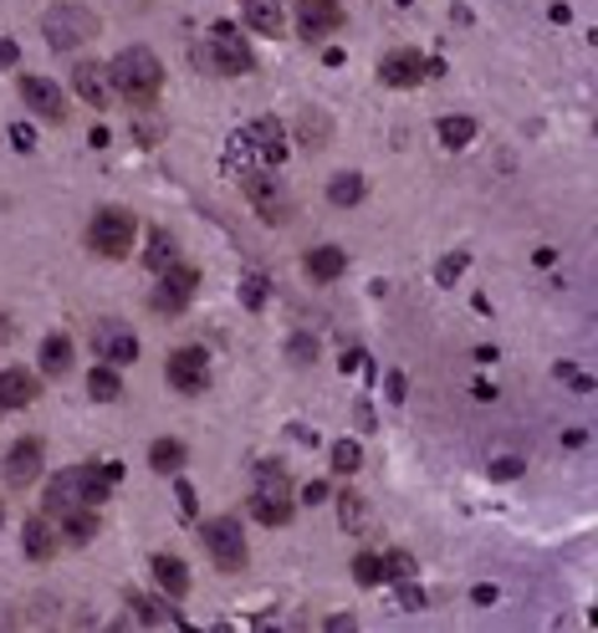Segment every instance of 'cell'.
<instances>
[{"instance_id": "obj_5", "label": "cell", "mask_w": 598, "mask_h": 633, "mask_svg": "<svg viewBox=\"0 0 598 633\" xmlns=\"http://www.w3.org/2000/svg\"><path fill=\"white\" fill-rule=\"evenodd\" d=\"M199 536H205V551H210V562H216L220 572H241V567H246V532H241L235 517L205 521Z\"/></svg>"}, {"instance_id": "obj_10", "label": "cell", "mask_w": 598, "mask_h": 633, "mask_svg": "<svg viewBox=\"0 0 598 633\" xmlns=\"http://www.w3.org/2000/svg\"><path fill=\"white\" fill-rule=\"evenodd\" d=\"M241 189H246V200L256 204V215H261L266 225H282V220L292 215V200H286V189L271 179V174H246Z\"/></svg>"}, {"instance_id": "obj_44", "label": "cell", "mask_w": 598, "mask_h": 633, "mask_svg": "<svg viewBox=\"0 0 598 633\" xmlns=\"http://www.w3.org/2000/svg\"><path fill=\"white\" fill-rule=\"evenodd\" d=\"M491 475H497V481H516V475H522V460H497Z\"/></svg>"}, {"instance_id": "obj_43", "label": "cell", "mask_w": 598, "mask_h": 633, "mask_svg": "<svg viewBox=\"0 0 598 633\" xmlns=\"http://www.w3.org/2000/svg\"><path fill=\"white\" fill-rule=\"evenodd\" d=\"M16 62H21V47L11 36H0V67H16Z\"/></svg>"}, {"instance_id": "obj_4", "label": "cell", "mask_w": 598, "mask_h": 633, "mask_svg": "<svg viewBox=\"0 0 598 633\" xmlns=\"http://www.w3.org/2000/svg\"><path fill=\"white\" fill-rule=\"evenodd\" d=\"M195 62L205 72H216V77H246V72L256 67V57H251V47L235 36L231 21H216V41H210V47H199Z\"/></svg>"}, {"instance_id": "obj_3", "label": "cell", "mask_w": 598, "mask_h": 633, "mask_svg": "<svg viewBox=\"0 0 598 633\" xmlns=\"http://www.w3.org/2000/svg\"><path fill=\"white\" fill-rule=\"evenodd\" d=\"M133 235H138L133 210H123V204H102L98 215H93V225H87V246H93V256H102V261H123V256L133 250Z\"/></svg>"}, {"instance_id": "obj_31", "label": "cell", "mask_w": 598, "mask_h": 633, "mask_svg": "<svg viewBox=\"0 0 598 633\" xmlns=\"http://www.w3.org/2000/svg\"><path fill=\"white\" fill-rule=\"evenodd\" d=\"M129 608H133V618L138 623H184L169 603H159V598H144V593H129Z\"/></svg>"}, {"instance_id": "obj_40", "label": "cell", "mask_w": 598, "mask_h": 633, "mask_svg": "<svg viewBox=\"0 0 598 633\" xmlns=\"http://www.w3.org/2000/svg\"><path fill=\"white\" fill-rule=\"evenodd\" d=\"M174 500H180V521H195V511H199L195 485H190V481H180V485H174Z\"/></svg>"}, {"instance_id": "obj_28", "label": "cell", "mask_w": 598, "mask_h": 633, "mask_svg": "<svg viewBox=\"0 0 598 633\" xmlns=\"http://www.w3.org/2000/svg\"><path fill=\"white\" fill-rule=\"evenodd\" d=\"M184 460H190L184 439H154V445H149V466L159 470V475H180Z\"/></svg>"}, {"instance_id": "obj_1", "label": "cell", "mask_w": 598, "mask_h": 633, "mask_svg": "<svg viewBox=\"0 0 598 633\" xmlns=\"http://www.w3.org/2000/svg\"><path fill=\"white\" fill-rule=\"evenodd\" d=\"M108 83H113V92L123 102L149 108V102L159 98V87H164V62H159L149 47H129L108 62Z\"/></svg>"}, {"instance_id": "obj_41", "label": "cell", "mask_w": 598, "mask_h": 633, "mask_svg": "<svg viewBox=\"0 0 598 633\" xmlns=\"http://www.w3.org/2000/svg\"><path fill=\"white\" fill-rule=\"evenodd\" d=\"M338 511H343V526H349V532L353 526H364V500L358 496H343L338 500Z\"/></svg>"}, {"instance_id": "obj_14", "label": "cell", "mask_w": 598, "mask_h": 633, "mask_svg": "<svg viewBox=\"0 0 598 633\" xmlns=\"http://www.w3.org/2000/svg\"><path fill=\"white\" fill-rule=\"evenodd\" d=\"M21 98H26V108L36 117H47V123H62L66 117V92L51 77H21Z\"/></svg>"}, {"instance_id": "obj_45", "label": "cell", "mask_w": 598, "mask_h": 633, "mask_svg": "<svg viewBox=\"0 0 598 633\" xmlns=\"http://www.w3.org/2000/svg\"><path fill=\"white\" fill-rule=\"evenodd\" d=\"M302 500H307V506H317V500H328V485H322V481H313V485H307V491H302Z\"/></svg>"}, {"instance_id": "obj_20", "label": "cell", "mask_w": 598, "mask_h": 633, "mask_svg": "<svg viewBox=\"0 0 598 633\" xmlns=\"http://www.w3.org/2000/svg\"><path fill=\"white\" fill-rule=\"evenodd\" d=\"M154 583H159V593L164 598H184L190 593V567L174 557V551H154Z\"/></svg>"}, {"instance_id": "obj_12", "label": "cell", "mask_w": 598, "mask_h": 633, "mask_svg": "<svg viewBox=\"0 0 598 633\" xmlns=\"http://www.w3.org/2000/svg\"><path fill=\"white\" fill-rule=\"evenodd\" d=\"M379 77H383V87H419L430 77V57L415 47H399L379 62Z\"/></svg>"}, {"instance_id": "obj_48", "label": "cell", "mask_w": 598, "mask_h": 633, "mask_svg": "<svg viewBox=\"0 0 598 633\" xmlns=\"http://www.w3.org/2000/svg\"><path fill=\"white\" fill-rule=\"evenodd\" d=\"M5 343H11V322L0 316V348H5Z\"/></svg>"}, {"instance_id": "obj_26", "label": "cell", "mask_w": 598, "mask_h": 633, "mask_svg": "<svg viewBox=\"0 0 598 633\" xmlns=\"http://www.w3.org/2000/svg\"><path fill=\"white\" fill-rule=\"evenodd\" d=\"M476 134H481V128H476V117H465V113H450V117L435 123V138H440L450 153H461L465 144H476Z\"/></svg>"}, {"instance_id": "obj_6", "label": "cell", "mask_w": 598, "mask_h": 633, "mask_svg": "<svg viewBox=\"0 0 598 633\" xmlns=\"http://www.w3.org/2000/svg\"><path fill=\"white\" fill-rule=\"evenodd\" d=\"M195 291H199V271L184 266V261H174L169 271L154 276V307H159L164 316H180L184 307L195 301Z\"/></svg>"}, {"instance_id": "obj_22", "label": "cell", "mask_w": 598, "mask_h": 633, "mask_svg": "<svg viewBox=\"0 0 598 633\" xmlns=\"http://www.w3.org/2000/svg\"><path fill=\"white\" fill-rule=\"evenodd\" d=\"M174 261H180V240H174V235H169L164 225H154L149 240H144V266H149L154 276H159V271H169Z\"/></svg>"}, {"instance_id": "obj_42", "label": "cell", "mask_w": 598, "mask_h": 633, "mask_svg": "<svg viewBox=\"0 0 598 633\" xmlns=\"http://www.w3.org/2000/svg\"><path fill=\"white\" fill-rule=\"evenodd\" d=\"M11 144H16L21 153H32V149H36V134L26 128V123H11Z\"/></svg>"}, {"instance_id": "obj_15", "label": "cell", "mask_w": 598, "mask_h": 633, "mask_svg": "<svg viewBox=\"0 0 598 633\" xmlns=\"http://www.w3.org/2000/svg\"><path fill=\"white\" fill-rule=\"evenodd\" d=\"M72 481H77V496H83V506H93V511H98L102 500L113 496V485L123 481V466H77L72 470Z\"/></svg>"}, {"instance_id": "obj_47", "label": "cell", "mask_w": 598, "mask_h": 633, "mask_svg": "<svg viewBox=\"0 0 598 633\" xmlns=\"http://www.w3.org/2000/svg\"><path fill=\"white\" fill-rule=\"evenodd\" d=\"M328 629H332V633H349V629H353V618H349V613H332V618H328Z\"/></svg>"}, {"instance_id": "obj_39", "label": "cell", "mask_w": 598, "mask_h": 633, "mask_svg": "<svg viewBox=\"0 0 598 633\" xmlns=\"http://www.w3.org/2000/svg\"><path fill=\"white\" fill-rule=\"evenodd\" d=\"M251 159V138L246 134H231V149H225V169H246Z\"/></svg>"}, {"instance_id": "obj_36", "label": "cell", "mask_w": 598, "mask_h": 633, "mask_svg": "<svg viewBox=\"0 0 598 633\" xmlns=\"http://www.w3.org/2000/svg\"><path fill=\"white\" fill-rule=\"evenodd\" d=\"M465 266H471V256H465V250H450L446 261L435 266V282H440V286H455V282H461V271H465Z\"/></svg>"}, {"instance_id": "obj_27", "label": "cell", "mask_w": 598, "mask_h": 633, "mask_svg": "<svg viewBox=\"0 0 598 633\" xmlns=\"http://www.w3.org/2000/svg\"><path fill=\"white\" fill-rule=\"evenodd\" d=\"M62 526V542H72V547H87L93 536H98V517H93V506H77V511H66V517H57Z\"/></svg>"}, {"instance_id": "obj_34", "label": "cell", "mask_w": 598, "mask_h": 633, "mask_svg": "<svg viewBox=\"0 0 598 633\" xmlns=\"http://www.w3.org/2000/svg\"><path fill=\"white\" fill-rule=\"evenodd\" d=\"M256 491H266V496H292V481H286L282 466H256Z\"/></svg>"}, {"instance_id": "obj_13", "label": "cell", "mask_w": 598, "mask_h": 633, "mask_svg": "<svg viewBox=\"0 0 598 633\" xmlns=\"http://www.w3.org/2000/svg\"><path fill=\"white\" fill-rule=\"evenodd\" d=\"M72 92L87 102V108H98L108 113L113 108V83H108V62H72Z\"/></svg>"}, {"instance_id": "obj_17", "label": "cell", "mask_w": 598, "mask_h": 633, "mask_svg": "<svg viewBox=\"0 0 598 633\" xmlns=\"http://www.w3.org/2000/svg\"><path fill=\"white\" fill-rule=\"evenodd\" d=\"M246 138H251V149L261 153L266 164H282L286 153H292V144H286V128L277 123V117H256L246 128Z\"/></svg>"}, {"instance_id": "obj_21", "label": "cell", "mask_w": 598, "mask_h": 633, "mask_svg": "<svg viewBox=\"0 0 598 633\" xmlns=\"http://www.w3.org/2000/svg\"><path fill=\"white\" fill-rule=\"evenodd\" d=\"M77 506H83V496H77V481H72V470L51 475V481H47V496H41V511L57 521V517H66V511H77Z\"/></svg>"}, {"instance_id": "obj_16", "label": "cell", "mask_w": 598, "mask_h": 633, "mask_svg": "<svg viewBox=\"0 0 598 633\" xmlns=\"http://www.w3.org/2000/svg\"><path fill=\"white\" fill-rule=\"evenodd\" d=\"M21 547H26V557H32V562H51V557H57V547H62L57 521H51V517H26V526H21Z\"/></svg>"}, {"instance_id": "obj_19", "label": "cell", "mask_w": 598, "mask_h": 633, "mask_svg": "<svg viewBox=\"0 0 598 633\" xmlns=\"http://www.w3.org/2000/svg\"><path fill=\"white\" fill-rule=\"evenodd\" d=\"M41 388H36L32 368H0V409L11 414V409H26Z\"/></svg>"}, {"instance_id": "obj_33", "label": "cell", "mask_w": 598, "mask_h": 633, "mask_svg": "<svg viewBox=\"0 0 598 633\" xmlns=\"http://www.w3.org/2000/svg\"><path fill=\"white\" fill-rule=\"evenodd\" d=\"M353 578H358L364 587H379L383 583V557L379 551H358V557H353Z\"/></svg>"}, {"instance_id": "obj_37", "label": "cell", "mask_w": 598, "mask_h": 633, "mask_svg": "<svg viewBox=\"0 0 598 633\" xmlns=\"http://www.w3.org/2000/svg\"><path fill=\"white\" fill-rule=\"evenodd\" d=\"M241 301H246L251 312H261L266 307V276H246V282H241Z\"/></svg>"}, {"instance_id": "obj_7", "label": "cell", "mask_w": 598, "mask_h": 633, "mask_svg": "<svg viewBox=\"0 0 598 633\" xmlns=\"http://www.w3.org/2000/svg\"><path fill=\"white\" fill-rule=\"evenodd\" d=\"M0 470H5V485H11V491H26V485H36L41 470H47V445H41L36 434H26V439H16V445L5 450Z\"/></svg>"}, {"instance_id": "obj_2", "label": "cell", "mask_w": 598, "mask_h": 633, "mask_svg": "<svg viewBox=\"0 0 598 633\" xmlns=\"http://www.w3.org/2000/svg\"><path fill=\"white\" fill-rule=\"evenodd\" d=\"M41 36H47L51 51H77V47H87V41L98 36V16H93L87 5L62 0V5H47V16H41Z\"/></svg>"}, {"instance_id": "obj_24", "label": "cell", "mask_w": 598, "mask_h": 633, "mask_svg": "<svg viewBox=\"0 0 598 633\" xmlns=\"http://www.w3.org/2000/svg\"><path fill=\"white\" fill-rule=\"evenodd\" d=\"M246 511L261 521V526H286V521H292V496H266V491H251Z\"/></svg>"}, {"instance_id": "obj_35", "label": "cell", "mask_w": 598, "mask_h": 633, "mask_svg": "<svg viewBox=\"0 0 598 633\" xmlns=\"http://www.w3.org/2000/svg\"><path fill=\"white\" fill-rule=\"evenodd\" d=\"M415 578V557L410 551H389L383 557V583H410Z\"/></svg>"}, {"instance_id": "obj_30", "label": "cell", "mask_w": 598, "mask_h": 633, "mask_svg": "<svg viewBox=\"0 0 598 633\" xmlns=\"http://www.w3.org/2000/svg\"><path fill=\"white\" fill-rule=\"evenodd\" d=\"M87 394L98 404H113L118 394H123V378H118V368L113 363H98L93 373H87Z\"/></svg>"}, {"instance_id": "obj_11", "label": "cell", "mask_w": 598, "mask_h": 633, "mask_svg": "<svg viewBox=\"0 0 598 633\" xmlns=\"http://www.w3.org/2000/svg\"><path fill=\"white\" fill-rule=\"evenodd\" d=\"M93 352H98L102 363L123 368L138 358V337H133L129 322H98V327H93Z\"/></svg>"}, {"instance_id": "obj_32", "label": "cell", "mask_w": 598, "mask_h": 633, "mask_svg": "<svg viewBox=\"0 0 598 633\" xmlns=\"http://www.w3.org/2000/svg\"><path fill=\"white\" fill-rule=\"evenodd\" d=\"M328 460H332V475H358V470H364V450H358V439H338Z\"/></svg>"}, {"instance_id": "obj_23", "label": "cell", "mask_w": 598, "mask_h": 633, "mask_svg": "<svg viewBox=\"0 0 598 633\" xmlns=\"http://www.w3.org/2000/svg\"><path fill=\"white\" fill-rule=\"evenodd\" d=\"M302 266H307V276H313V282H338V276L349 271V256H343L338 246H313Z\"/></svg>"}, {"instance_id": "obj_49", "label": "cell", "mask_w": 598, "mask_h": 633, "mask_svg": "<svg viewBox=\"0 0 598 633\" xmlns=\"http://www.w3.org/2000/svg\"><path fill=\"white\" fill-rule=\"evenodd\" d=\"M0 526H5V506H0Z\"/></svg>"}, {"instance_id": "obj_18", "label": "cell", "mask_w": 598, "mask_h": 633, "mask_svg": "<svg viewBox=\"0 0 598 633\" xmlns=\"http://www.w3.org/2000/svg\"><path fill=\"white\" fill-rule=\"evenodd\" d=\"M241 21H246L256 36H282L286 32L282 0H241Z\"/></svg>"}, {"instance_id": "obj_8", "label": "cell", "mask_w": 598, "mask_h": 633, "mask_svg": "<svg viewBox=\"0 0 598 633\" xmlns=\"http://www.w3.org/2000/svg\"><path fill=\"white\" fill-rule=\"evenodd\" d=\"M164 378L174 394H205L210 388V352L205 348H174L169 352Z\"/></svg>"}, {"instance_id": "obj_9", "label": "cell", "mask_w": 598, "mask_h": 633, "mask_svg": "<svg viewBox=\"0 0 598 633\" xmlns=\"http://www.w3.org/2000/svg\"><path fill=\"white\" fill-rule=\"evenodd\" d=\"M343 0H297V36L302 41H328V36L343 32Z\"/></svg>"}, {"instance_id": "obj_46", "label": "cell", "mask_w": 598, "mask_h": 633, "mask_svg": "<svg viewBox=\"0 0 598 633\" xmlns=\"http://www.w3.org/2000/svg\"><path fill=\"white\" fill-rule=\"evenodd\" d=\"M383 394H389V399H404V378H399V373H389V388H383Z\"/></svg>"}, {"instance_id": "obj_25", "label": "cell", "mask_w": 598, "mask_h": 633, "mask_svg": "<svg viewBox=\"0 0 598 633\" xmlns=\"http://www.w3.org/2000/svg\"><path fill=\"white\" fill-rule=\"evenodd\" d=\"M72 358H77L72 337L51 333L47 343H41V373H47V378H66V373H72Z\"/></svg>"}, {"instance_id": "obj_38", "label": "cell", "mask_w": 598, "mask_h": 633, "mask_svg": "<svg viewBox=\"0 0 598 633\" xmlns=\"http://www.w3.org/2000/svg\"><path fill=\"white\" fill-rule=\"evenodd\" d=\"M286 352H292V363H313V358H317V337L313 333H297L292 343H286Z\"/></svg>"}, {"instance_id": "obj_29", "label": "cell", "mask_w": 598, "mask_h": 633, "mask_svg": "<svg viewBox=\"0 0 598 633\" xmlns=\"http://www.w3.org/2000/svg\"><path fill=\"white\" fill-rule=\"evenodd\" d=\"M364 195H368L364 174H332V179H328V200L338 204V210H353Z\"/></svg>"}]
</instances>
